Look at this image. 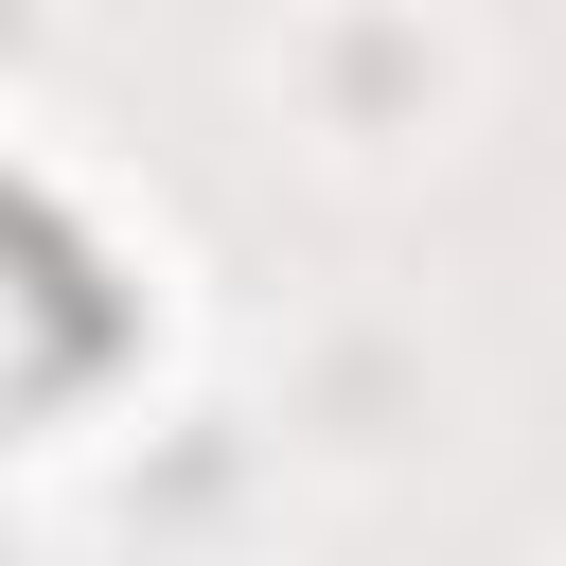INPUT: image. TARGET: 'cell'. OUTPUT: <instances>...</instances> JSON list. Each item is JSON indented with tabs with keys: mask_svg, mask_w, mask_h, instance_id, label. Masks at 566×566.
<instances>
[{
	"mask_svg": "<svg viewBox=\"0 0 566 566\" xmlns=\"http://www.w3.org/2000/svg\"><path fill=\"white\" fill-rule=\"evenodd\" d=\"M265 88H283L336 159H407V142L460 106V35H442V0H301L283 53H265Z\"/></svg>",
	"mask_w": 566,
	"mask_h": 566,
	"instance_id": "obj_1",
	"label": "cell"
}]
</instances>
